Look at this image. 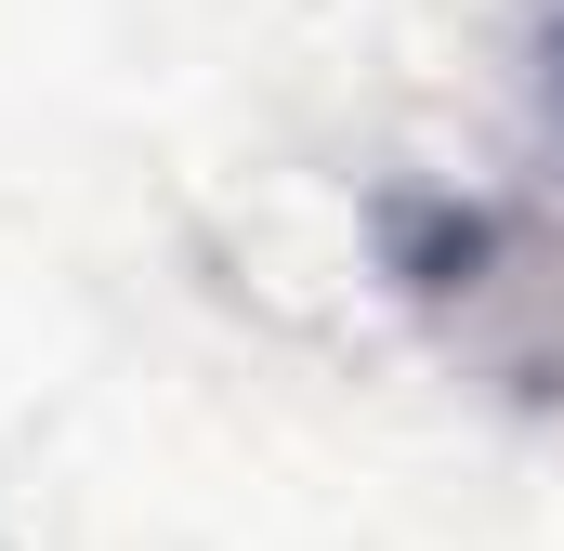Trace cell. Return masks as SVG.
Listing matches in <instances>:
<instances>
[{
  "label": "cell",
  "mask_w": 564,
  "mask_h": 551,
  "mask_svg": "<svg viewBox=\"0 0 564 551\" xmlns=\"http://www.w3.org/2000/svg\"><path fill=\"white\" fill-rule=\"evenodd\" d=\"M552 93H564V40H552Z\"/></svg>",
  "instance_id": "6da1fadb"
}]
</instances>
